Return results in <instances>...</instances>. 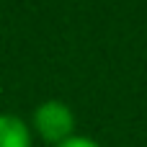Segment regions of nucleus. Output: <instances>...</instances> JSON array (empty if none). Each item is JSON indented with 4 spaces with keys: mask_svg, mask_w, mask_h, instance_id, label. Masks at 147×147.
Listing matches in <instances>:
<instances>
[{
    "mask_svg": "<svg viewBox=\"0 0 147 147\" xmlns=\"http://www.w3.org/2000/svg\"><path fill=\"white\" fill-rule=\"evenodd\" d=\"M34 129L41 134V140L59 145V142L72 137L75 116H72L70 106H65L62 101H44L34 111Z\"/></svg>",
    "mask_w": 147,
    "mask_h": 147,
    "instance_id": "nucleus-1",
    "label": "nucleus"
},
{
    "mask_svg": "<svg viewBox=\"0 0 147 147\" xmlns=\"http://www.w3.org/2000/svg\"><path fill=\"white\" fill-rule=\"evenodd\" d=\"M0 147H31V132L16 114H0Z\"/></svg>",
    "mask_w": 147,
    "mask_h": 147,
    "instance_id": "nucleus-2",
    "label": "nucleus"
},
{
    "mask_svg": "<svg viewBox=\"0 0 147 147\" xmlns=\"http://www.w3.org/2000/svg\"><path fill=\"white\" fill-rule=\"evenodd\" d=\"M54 147H101L96 140H90V137H80V134H72L70 140H65V142H59V145Z\"/></svg>",
    "mask_w": 147,
    "mask_h": 147,
    "instance_id": "nucleus-3",
    "label": "nucleus"
}]
</instances>
